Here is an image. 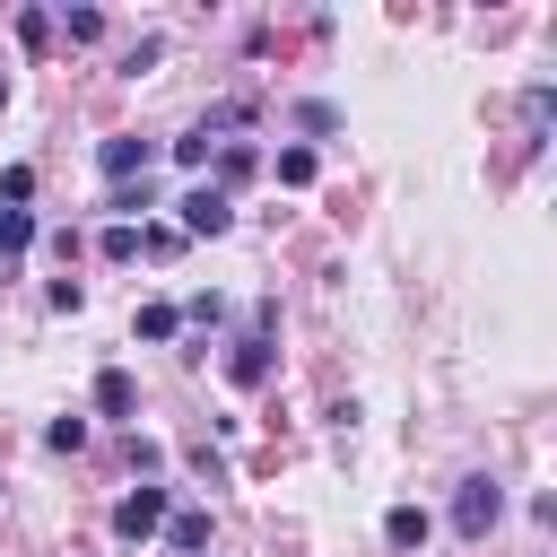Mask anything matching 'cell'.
<instances>
[{
    "instance_id": "obj_9",
    "label": "cell",
    "mask_w": 557,
    "mask_h": 557,
    "mask_svg": "<svg viewBox=\"0 0 557 557\" xmlns=\"http://www.w3.org/2000/svg\"><path fill=\"white\" fill-rule=\"evenodd\" d=\"M131 331H139V339H174V331H183V313H174V305H139V322H131Z\"/></svg>"
},
{
    "instance_id": "obj_11",
    "label": "cell",
    "mask_w": 557,
    "mask_h": 557,
    "mask_svg": "<svg viewBox=\"0 0 557 557\" xmlns=\"http://www.w3.org/2000/svg\"><path fill=\"white\" fill-rule=\"evenodd\" d=\"M131 252H139V226H131V218H122V226H104V261H131Z\"/></svg>"
},
{
    "instance_id": "obj_2",
    "label": "cell",
    "mask_w": 557,
    "mask_h": 557,
    "mask_svg": "<svg viewBox=\"0 0 557 557\" xmlns=\"http://www.w3.org/2000/svg\"><path fill=\"white\" fill-rule=\"evenodd\" d=\"M113 531H122V540H148V531H165V487H131V496L113 505Z\"/></svg>"
},
{
    "instance_id": "obj_12",
    "label": "cell",
    "mask_w": 557,
    "mask_h": 557,
    "mask_svg": "<svg viewBox=\"0 0 557 557\" xmlns=\"http://www.w3.org/2000/svg\"><path fill=\"white\" fill-rule=\"evenodd\" d=\"M44 444H52V453H78V444H87V418H52V435H44Z\"/></svg>"
},
{
    "instance_id": "obj_3",
    "label": "cell",
    "mask_w": 557,
    "mask_h": 557,
    "mask_svg": "<svg viewBox=\"0 0 557 557\" xmlns=\"http://www.w3.org/2000/svg\"><path fill=\"white\" fill-rule=\"evenodd\" d=\"M226 226H235V209H226V191H218V183L183 191V235H226Z\"/></svg>"
},
{
    "instance_id": "obj_10",
    "label": "cell",
    "mask_w": 557,
    "mask_h": 557,
    "mask_svg": "<svg viewBox=\"0 0 557 557\" xmlns=\"http://www.w3.org/2000/svg\"><path fill=\"white\" fill-rule=\"evenodd\" d=\"M165 540L174 548H209V513H165Z\"/></svg>"
},
{
    "instance_id": "obj_15",
    "label": "cell",
    "mask_w": 557,
    "mask_h": 557,
    "mask_svg": "<svg viewBox=\"0 0 557 557\" xmlns=\"http://www.w3.org/2000/svg\"><path fill=\"white\" fill-rule=\"evenodd\" d=\"M278 183H313V148H287L278 157Z\"/></svg>"
},
{
    "instance_id": "obj_13",
    "label": "cell",
    "mask_w": 557,
    "mask_h": 557,
    "mask_svg": "<svg viewBox=\"0 0 557 557\" xmlns=\"http://www.w3.org/2000/svg\"><path fill=\"white\" fill-rule=\"evenodd\" d=\"M61 26H70V44H96V35H104V17H96V9H70Z\"/></svg>"
},
{
    "instance_id": "obj_14",
    "label": "cell",
    "mask_w": 557,
    "mask_h": 557,
    "mask_svg": "<svg viewBox=\"0 0 557 557\" xmlns=\"http://www.w3.org/2000/svg\"><path fill=\"white\" fill-rule=\"evenodd\" d=\"M252 174V148H218V183H244Z\"/></svg>"
},
{
    "instance_id": "obj_8",
    "label": "cell",
    "mask_w": 557,
    "mask_h": 557,
    "mask_svg": "<svg viewBox=\"0 0 557 557\" xmlns=\"http://www.w3.org/2000/svg\"><path fill=\"white\" fill-rule=\"evenodd\" d=\"M26 244H35V218H26V209H0V270H9Z\"/></svg>"
},
{
    "instance_id": "obj_5",
    "label": "cell",
    "mask_w": 557,
    "mask_h": 557,
    "mask_svg": "<svg viewBox=\"0 0 557 557\" xmlns=\"http://www.w3.org/2000/svg\"><path fill=\"white\" fill-rule=\"evenodd\" d=\"M148 157H157V148H148V139H104V157H96V165H104V174H113V183H131V174H139V183H148Z\"/></svg>"
},
{
    "instance_id": "obj_7",
    "label": "cell",
    "mask_w": 557,
    "mask_h": 557,
    "mask_svg": "<svg viewBox=\"0 0 557 557\" xmlns=\"http://www.w3.org/2000/svg\"><path fill=\"white\" fill-rule=\"evenodd\" d=\"M426 531H435V522H426L418 505H392V522H383V540H392V548H426Z\"/></svg>"
},
{
    "instance_id": "obj_16",
    "label": "cell",
    "mask_w": 557,
    "mask_h": 557,
    "mask_svg": "<svg viewBox=\"0 0 557 557\" xmlns=\"http://www.w3.org/2000/svg\"><path fill=\"white\" fill-rule=\"evenodd\" d=\"M0 104H9V70H0Z\"/></svg>"
},
{
    "instance_id": "obj_4",
    "label": "cell",
    "mask_w": 557,
    "mask_h": 557,
    "mask_svg": "<svg viewBox=\"0 0 557 557\" xmlns=\"http://www.w3.org/2000/svg\"><path fill=\"white\" fill-rule=\"evenodd\" d=\"M226 383H244V392H261V383H270V339H261V331L226 348Z\"/></svg>"
},
{
    "instance_id": "obj_1",
    "label": "cell",
    "mask_w": 557,
    "mask_h": 557,
    "mask_svg": "<svg viewBox=\"0 0 557 557\" xmlns=\"http://www.w3.org/2000/svg\"><path fill=\"white\" fill-rule=\"evenodd\" d=\"M496 513H505L496 479H461V496H453V531H461V540H487V531H496Z\"/></svg>"
},
{
    "instance_id": "obj_6",
    "label": "cell",
    "mask_w": 557,
    "mask_h": 557,
    "mask_svg": "<svg viewBox=\"0 0 557 557\" xmlns=\"http://www.w3.org/2000/svg\"><path fill=\"white\" fill-rule=\"evenodd\" d=\"M96 409H104V418H131V409H139V383H131L122 366H104V374H96Z\"/></svg>"
}]
</instances>
